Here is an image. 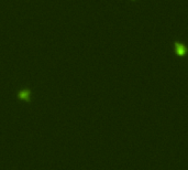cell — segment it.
I'll use <instances>...</instances> for the list:
<instances>
[{
    "mask_svg": "<svg viewBox=\"0 0 188 170\" xmlns=\"http://www.w3.org/2000/svg\"><path fill=\"white\" fill-rule=\"evenodd\" d=\"M175 48H176V53H177L178 55H180V56L185 55V53H186V48H185L184 44L176 42L175 43Z\"/></svg>",
    "mask_w": 188,
    "mask_h": 170,
    "instance_id": "obj_1",
    "label": "cell"
},
{
    "mask_svg": "<svg viewBox=\"0 0 188 170\" xmlns=\"http://www.w3.org/2000/svg\"><path fill=\"white\" fill-rule=\"evenodd\" d=\"M30 95H31V92H30L29 90H22V91H20V92H19V94H18L19 98H21V100H24V101H29V98H30Z\"/></svg>",
    "mask_w": 188,
    "mask_h": 170,
    "instance_id": "obj_2",
    "label": "cell"
}]
</instances>
